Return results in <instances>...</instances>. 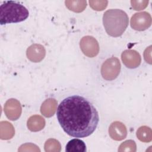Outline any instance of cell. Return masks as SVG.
I'll use <instances>...</instances> for the list:
<instances>
[{
    "mask_svg": "<svg viewBox=\"0 0 152 152\" xmlns=\"http://www.w3.org/2000/svg\"><path fill=\"white\" fill-rule=\"evenodd\" d=\"M26 55L30 61L39 62L44 59L46 55V50L42 45L33 44L27 48Z\"/></svg>",
    "mask_w": 152,
    "mask_h": 152,
    "instance_id": "obj_10",
    "label": "cell"
},
{
    "mask_svg": "<svg viewBox=\"0 0 152 152\" xmlns=\"http://www.w3.org/2000/svg\"><path fill=\"white\" fill-rule=\"evenodd\" d=\"M45 151L46 152H59L61 150L60 142L56 139H48L45 143Z\"/></svg>",
    "mask_w": 152,
    "mask_h": 152,
    "instance_id": "obj_17",
    "label": "cell"
},
{
    "mask_svg": "<svg viewBox=\"0 0 152 152\" xmlns=\"http://www.w3.org/2000/svg\"><path fill=\"white\" fill-rule=\"evenodd\" d=\"M151 24V15L145 11L135 13L131 18V26L135 30L144 31L148 28Z\"/></svg>",
    "mask_w": 152,
    "mask_h": 152,
    "instance_id": "obj_6",
    "label": "cell"
},
{
    "mask_svg": "<svg viewBox=\"0 0 152 152\" xmlns=\"http://www.w3.org/2000/svg\"><path fill=\"white\" fill-rule=\"evenodd\" d=\"M137 150V145L134 141L129 140L122 142L118 148V151L122 152H135Z\"/></svg>",
    "mask_w": 152,
    "mask_h": 152,
    "instance_id": "obj_18",
    "label": "cell"
},
{
    "mask_svg": "<svg viewBox=\"0 0 152 152\" xmlns=\"http://www.w3.org/2000/svg\"><path fill=\"white\" fill-rule=\"evenodd\" d=\"M65 151L66 152H85L86 145L84 142L80 139H72L67 143Z\"/></svg>",
    "mask_w": 152,
    "mask_h": 152,
    "instance_id": "obj_14",
    "label": "cell"
},
{
    "mask_svg": "<svg viewBox=\"0 0 152 152\" xmlns=\"http://www.w3.org/2000/svg\"><path fill=\"white\" fill-rule=\"evenodd\" d=\"M151 46H150L148 48H147L145 51H144V59L145 60V61L148 63H149L150 64H151V53H150L149 55L148 54V50H150V49L151 48Z\"/></svg>",
    "mask_w": 152,
    "mask_h": 152,
    "instance_id": "obj_21",
    "label": "cell"
},
{
    "mask_svg": "<svg viewBox=\"0 0 152 152\" xmlns=\"http://www.w3.org/2000/svg\"><path fill=\"white\" fill-rule=\"evenodd\" d=\"M45 124V120L42 116L34 115L28 118L27 122V126L30 131L37 132L44 128Z\"/></svg>",
    "mask_w": 152,
    "mask_h": 152,
    "instance_id": "obj_12",
    "label": "cell"
},
{
    "mask_svg": "<svg viewBox=\"0 0 152 152\" xmlns=\"http://www.w3.org/2000/svg\"><path fill=\"white\" fill-rule=\"evenodd\" d=\"M57 119L63 130L69 136L87 137L96 130L99 117L93 104L78 95L64 99L57 109Z\"/></svg>",
    "mask_w": 152,
    "mask_h": 152,
    "instance_id": "obj_1",
    "label": "cell"
},
{
    "mask_svg": "<svg viewBox=\"0 0 152 152\" xmlns=\"http://www.w3.org/2000/svg\"><path fill=\"white\" fill-rule=\"evenodd\" d=\"M15 134L13 125L8 121H1L0 122V137L2 140H10Z\"/></svg>",
    "mask_w": 152,
    "mask_h": 152,
    "instance_id": "obj_13",
    "label": "cell"
},
{
    "mask_svg": "<svg viewBox=\"0 0 152 152\" xmlns=\"http://www.w3.org/2000/svg\"><path fill=\"white\" fill-rule=\"evenodd\" d=\"M66 7L75 12H81L87 7L86 1H65Z\"/></svg>",
    "mask_w": 152,
    "mask_h": 152,
    "instance_id": "obj_16",
    "label": "cell"
},
{
    "mask_svg": "<svg viewBox=\"0 0 152 152\" xmlns=\"http://www.w3.org/2000/svg\"><path fill=\"white\" fill-rule=\"evenodd\" d=\"M131 4L134 10L140 11L147 7L148 1H131Z\"/></svg>",
    "mask_w": 152,
    "mask_h": 152,
    "instance_id": "obj_20",
    "label": "cell"
},
{
    "mask_svg": "<svg viewBox=\"0 0 152 152\" xmlns=\"http://www.w3.org/2000/svg\"><path fill=\"white\" fill-rule=\"evenodd\" d=\"M57 105L58 102L55 99L49 98L42 103L40 107V112L45 117L50 118L55 114Z\"/></svg>",
    "mask_w": 152,
    "mask_h": 152,
    "instance_id": "obj_11",
    "label": "cell"
},
{
    "mask_svg": "<svg viewBox=\"0 0 152 152\" xmlns=\"http://www.w3.org/2000/svg\"><path fill=\"white\" fill-rule=\"evenodd\" d=\"M4 110L8 119L16 121L21 116L22 108L18 100L15 99H10L5 102Z\"/></svg>",
    "mask_w": 152,
    "mask_h": 152,
    "instance_id": "obj_7",
    "label": "cell"
},
{
    "mask_svg": "<svg viewBox=\"0 0 152 152\" xmlns=\"http://www.w3.org/2000/svg\"><path fill=\"white\" fill-rule=\"evenodd\" d=\"M127 132L125 125L120 121L112 122L109 128V134L110 138L115 141H121L125 139Z\"/></svg>",
    "mask_w": 152,
    "mask_h": 152,
    "instance_id": "obj_9",
    "label": "cell"
},
{
    "mask_svg": "<svg viewBox=\"0 0 152 152\" xmlns=\"http://www.w3.org/2000/svg\"><path fill=\"white\" fill-rule=\"evenodd\" d=\"M138 139L144 142H149L152 140V131L147 126L140 127L136 132Z\"/></svg>",
    "mask_w": 152,
    "mask_h": 152,
    "instance_id": "obj_15",
    "label": "cell"
},
{
    "mask_svg": "<svg viewBox=\"0 0 152 152\" xmlns=\"http://www.w3.org/2000/svg\"><path fill=\"white\" fill-rule=\"evenodd\" d=\"M28 11L23 5L15 1H5L0 7V23L1 25L19 23L26 20Z\"/></svg>",
    "mask_w": 152,
    "mask_h": 152,
    "instance_id": "obj_3",
    "label": "cell"
},
{
    "mask_svg": "<svg viewBox=\"0 0 152 152\" xmlns=\"http://www.w3.org/2000/svg\"><path fill=\"white\" fill-rule=\"evenodd\" d=\"M121 63L116 57H111L107 59L101 67V74L106 80L111 81L115 80L121 71Z\"/></svg>",
    "mask_w": 152,
    "mask_h": 152,
    "instance_id": "obj_4",
    "label": "cell"
},
{
    "mask_svg": "<svg viewBox=\"0 0 152 152\" xmlns=\"http://www.w3.org/2000/svg\"><path fill=\"white\" fill-rule=\"evenodd\" d=\"M90 6L96 11H103L107 5V1H89Z\"/></svg>",
    "mask_w": 152,
    "mask_h": 152,
    "instance_id": "obj_19",
    "label": "cell"
},
{
    "mask_svg": "<svg viewBox=\"0 0 152 152\" xmlns=\"http://www.w3.org/2000/svg\"><path fill=\"white\" fill-rule=\"evenodd\" d=\"M80 46L83 53L90 58L96 56L99 52V43L91 36H84L80 40Z\"/></svg>",
    "mask_w": 152,
    "mask_h": 152,
    "instance_id": "obj_5",
    "label": "cell"
},
{
    "mask_svg": "<svg viewBox=\"0 0 152 152\" xmlns=\"http://www.w3.org/2000/svg\"><path fill=\"white\" fill-rule=\"evenodd\" d=\"M123 64L129 68H137L141 64V58L140 53L135 50L128 49L121 54Z\"/></svg>",
    "mask_w": 152,
    "mask_h": 152,
    "instance_id": "obj_8",
    "label": "cell"
},
{
    "mask_svg": "<svg viewBox=\"0 0 152 152\" xmlns=\"http://www.w3.org/2000/svg\"><path fill=\"white\" fill-rule=\"evenodd\" d=\"M126 13L119 9L107 10L103 16V23L106 33L110 36H121L128 27L129 20Z\"/></svg>",
    "mask_w": 152,
    "mask_h": 152,
    "instance_id": "obj_2",
    "label": "cell"
}]
</instances>
